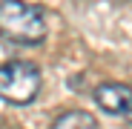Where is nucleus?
Wrapping results in <instances>:
<instances>
[{
    "instance_id": "2",
    "label": "nucleus",
    "mask_w": 132,
    "mask_h": 129,
    "mask_svg": "<svg viewBox=\"0 0 132 129\" xmlns=\"http://www.w3.org/2000/svg\"><path fill=\"white\" fill-rule=\"evenodd\" d=\"M40 92V69L29 60H9L0 66V98L26 106L37 98Z\"/></svg>"
},
{
    "instance_id": "3",
    "label": "nucleus",
    "mask_w": 132,
    "mask_h": 129,
    "mask_svg": "<svg viewBox=\"0 0 132 129\" xmlns=\"http://www.w3.org/2000/svg\"><path fill=\"white\" fill-rule=\"evenodd\" d=\"M95 103L112 118L132 121V86L126 83H115V80L101 83L95 89Z\"/></svg>"
},
{
    "instance_id": "4",
    "label": "nucleus",
    "mask_w": 132,
    "mask_h": 129,
    "mask_svg": "<svg viewBox=\"0 0 132 129\" xmlns=\"http://www.w3.org/2000/svg\"><path fill=\"white\" fill-rule=\"evenodd\" d=\"M52 129H98V121L95 115L83 112V109H75V112H63L55 118Z\"/></svg>"
},
{
    "instance_id": "1",
    "label": "nucleus",
    "mask_w": 132,
    "mask_h": 129,
    "mask_svg": "<svg viewBox=\"0 0 132 129\" xmlns=\"http://www.w3.org/2000/svg\"><path fill=\"white\" fill-rule=\"evenodd\" d=\"M49 35L46 12L23 0H0V37L17 46H37Z\"/></svg>"
}]
</instances>
